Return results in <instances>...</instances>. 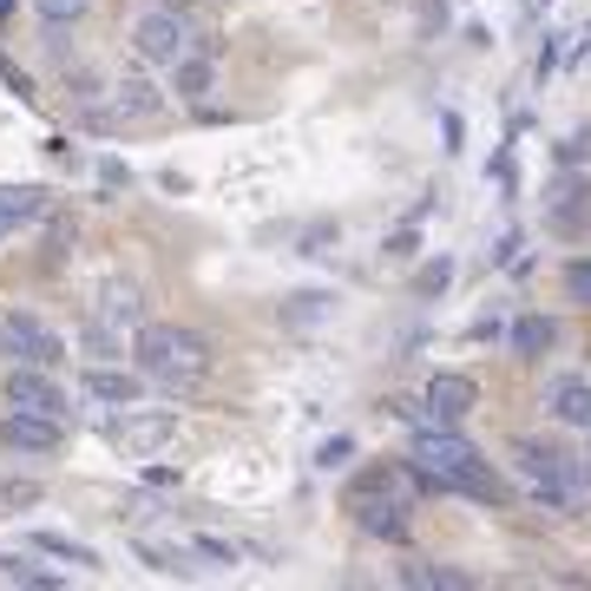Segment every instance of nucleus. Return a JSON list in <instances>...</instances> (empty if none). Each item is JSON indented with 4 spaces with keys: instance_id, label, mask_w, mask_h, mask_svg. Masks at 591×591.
<instances>
[{
    "instance_id": "obj_8",
    "label": "nucleus",
    "mask_w": 591,
    "mask_h": 591,
    "mask_svg": "<svg viewBox=\"0 0 591 591\" xmlns=\"http://www.w3.org/2000/svg\"><path fill=\"white\" fill-rule=\"evenodd\" d=\"M0 447H13V453H53V447H60V421L13 408V414L0 421Z\"/></svg>"
},
{
    "instance_id": "obj_10",
    "label": "nucleus",
    "mask_w": 591,
    "mask_h": 591,
    "mask_svg": "<svg viewBox=\"0 0 591 591\" xmlns=\"http://www.w3.org/2000/svg\"><path fill=\"white\" fill-rule=\"evenodd\" d=\"M79 388H86L92 401L139 408V394H146V374H132V369H86V374H79Z\"/></svg>"
},
{
    "instance_id": "obj_13",
    "label": "nucleus",
    "mask_w": 591,
    "mask_h": 591,
    "mask_svg": "<svg viewBox=\"0 0 591 591\" xmlns=\"http://www.w3.org/2000/svg\"><path fill=\"white\" fill-rule=\"evenodd\" d=\"M99 322H106V329H139V322H146L139 290H132V283H106V290H99Z\"/></svg>"
},
{
    "instance_id": "obj_4",
    "label": "nucleus",
    "mask_w": 591,
    "mask_h": 591,
    "mask_svg": "<svg viewBox=\"0 0 591 591\" xmlns=\"http://www.w3.org/2000/svg\"><path fill=\"white\" fill-rule=\"evenodd\" d=\"M171 441H178V414H132L126 408V421H112V447L126 460H146V453H158Z\"/></svg>"
},
{
    "instance_id": "obj_6",
    "label": "nucleus",
    "mask_w": 591,
    "mask_h": 591,
    "mask_svg": "<svg viewBox=\"0 0 591 591\" xmlns=\"http://www.w3.org/2000/svg\"><path fill=\"white\" fill-rule=\"evenodd\" d=\"M7 408H27V414L60 421V414H67V394H60V381L47 369H13L7 374Z\"/></svg>"
},
{
    "instance_id": "obj_12",
    "label": "nucleus",
    "mask_w": 591,
    "mask_h": 591,
    "mask_svg": "<svg viewBox=\"0 0 591 591\" xmlns=\"http://www.w3.org/2000/svg\"><path fill=\"white\" fill-rule=\"evenodd\" d=\"M106 92H112V112H119V119H151V112L164 106V99H158V86H151L139 67H132V73H119Z\"/></svg>"
},
{
    "instance_id": "obj_16",
    "label": "nucleus",
    "mask_w": 591,
    "mask_h": 591,
    "mask_svg": "<svg viewBox=\"0 0 591 591\" xmlns=\"http://www.w3.org/2000/svg\"><path fill=\"white\" fill-rule=\"evenodd\" d=\"M171 92H178V99H204V92H211V60H191V53L171 60Z\"/></svg>"
},
{
    "instance_id": "obj_17",
    "label": "nucleus",
    "mask_w": 591,
    "mask_h": 591,
    "mask_svg": "<svg viewBox=\"0 0 591 591\" xmlns=\"http://www.w3.org/2000/svg\"><path fill=\"white\" fill-rule=\"evenodd\" d=\"M513 349H519V355H539V349H552V322H545V315H525V322L513 329Z\"/></svg>"
},
{
    "instance_id": "obj_9",
    "label": "nucleus",
    "mask_w": 591,
    "mask_h": 591,
    "mask_svg": "<svg viewBox=\"0 0 591 591\" xmlns=\"http://www.w3.org/2000/svg\"><path fill=\"white\" fill-rule=\"evenodd\" d=\"M545 408H552V421H565V428H591V381L585 374H552V381H545Z\"/></svg>"
},
{
    "instance_id": "obj_20",
    "label": "nucleus",
    "mask_w": 591,
    "mask_h": 591,
    "mask_svg": "<svg viewBox=\"0 0 591 591\" xmlns=\"http://www.w3.org/2000/svg\"><path fill=\"white\" fill-rule=\"evenodd\" d=\"M33 7H40V20H47V27H67V20L86 13V0H33Z\"/></svg>"
},
{
    "instance_id": "obj_19",
    "label": "nucleus",
    "mask_w": 591,
    "mask_h": 591,
    "mask_svg": "<svg viewBox=\"0 0 591 591\" xmlns=\"http://www.w3.org/2000/svg\"><path fill=\"white\" fill-rule=\"evenodd\" d=\"M67 99L92 112V106H99V73H86V67H79V73H67Z\"/></svg>"
},
{
    "instance_id": "obj_7",
    "label": "nucleus",
    "mask_w": 591,
    "mask_h": 591,
    "mask_svg": "<svg viewBox=\"0 0 591 591\" xmlns=\"http://www.w3.org/2000/svg\"><path fill=\"white\" fill-rule=\"evenodd\" d=\"M591 218V184L579 178V171H565L559 184H552V198H545V223L559 230V237H579Z\"/></svg>"
},
{
    "instance_id": "obj_2",
    "label": "nucleus",
    "mask_w": 591,
    "mask_h": 591,
    "mask_svg": "<svg viewBox=\"0 0 591 591\" xmlns=\"http://www.w3.org/2000/svg\"><path fill=\"white\" fill-rule=\"evenodd\" d=\"M408 460H414L428 480H441V487H460V493H493V480L480 473L473 441H460V434H453V421H421V428H414V447H408Z\"/></svg>"
},
{
    "instance_id": "obj_26",
    "label": "nucleus",
    "mask_w": 591,
    "mask_h": 591,
    "mask_svg": "<svg viewBox=\"0 0 591 591\" xmlns=\"http://www.w3.org/2000/svg\"><path fill=\"white\" fill-rule=\"evenodd\" d=\"M349 447H355V441H342V434H335V441L322 447V467H342V460H349Z\"/></svg>"
},
{
    "instance_id": "obj_22",
    "label": "nucleus",
    "mask_w": 591,
    "mask_h": 591,
    "mask_svg": "<svg viewBox=\"0 0 591 591\" xmlns=\"http://www.w3.org/2000/svg\"><path fill=\"white\" fill-rule=\"evenodd\" d=\"M447 277H453V263L441 257V263H428V270L414 277V290H421V296H434V290H447Z\"/></svg>"
},
{
    "instance_id": "obj_18",
    "label": "nucleus",
    "mask_w": 591,
    "mask_h": 591,
    "mask_svg": "<svg viewBox=\"0 0 591 591\" xmlns=\"http://www.w3.org/2000/svg\"><path fill=\"white\" fill-rule=\"evenodd\" d=\"M27 545H33V552H53V559H73V565H92V552L73 545V539H60V532H33Z\"/></svg>"
},
{
    "instance_id": "obj_1",
    "label": "nucleus",
    "mask_w": 591,
    "mask_h": 591,
    "mask_svg": "<svg viewBox=\"0 0 591 591\" xmlns=\"http://www.w3.org/2000/svg\"><path fill=\"white\" fill-rule=\"evenodd\" d=\"M132 355H139V374L164 381V388H191L211 374V342L198 329H171V322H139Z\"/></svg>"
},
{
    "instance_id": "obj_27",
    "label": "nucleus",
    "mask_w": 591,
    "mask_h": 591,
    "mask_svg": "<svg viewBox=\"0 0 591 591\" xmlns=\"http://www.w3.org/2000/svg\"><path fill=\"white\" fill-rule=\"evenodd\" d=\"M7 7H13V0H0V13H7Z\"/></svg>"
},
{
    "instance_id": "obj_11",
    "label": "nucleus",
    "mask_w": 591,
    "mask_h": 591,
    "mask_svg": "<svg viewBox=\"0 0 591 591\" xmlns=\"http://www.w3.org/2000/svg\"><path fill=\"white\" fill-rule=\"evenodd\" d=\"M473 401H480V388L467 374H434L428 381V421H460Z\"/></svg>"
},
{
    "instance_id": "obj_24",
    "label": "nucleus",
    "mask_w": 591,
    "mask_h": 591,
    "mask_svg": "<svg viewBox=\"0 0 591 591\" xmlns=\"http://www.w3.org/2000/svg\"><path fill=\"white\" fill-rule=\"evenodd\" d=\"M585 151H591V132H579V139H565V146H559V158H565V164H579Z\"/></svg>"
},
{
    "instance_id": "obj_5",
    "label": "nucleus",
    "mask_w": 591,
    "mask_h": 591,
    "mask_svg": "<svg viewBox=\"0 0 591 591\" xmlns=\"http://www.w3.org/2000/svg\"><path fill=\"white\" fill-rule=\"evenodd\" d=\"M0 342H7V355H27L33 369H53V362L67 355V349H60V335H53L47 322H33V315H20V309H13V315L0 322Z\"/></svg>"
},
{
    "instance_id": "obj_14",
    "label": "nucleus",
    "mask_w": 591,
    "mask_h": 591,
    "mask_svg": "<svg viewBox=\"0 0 591 591\" xmlns=\"http://www.w3.org/2000/svg\"><path fill=\"white\" fill-rule=\"evenodd\" d=\"M40 204H47V198H40L33 184H0V237L20 230V223H33L40 218Z\"/></svg>"
},
{
    "instance_id": "obj_15",
    "label": "nucleus",
    "mask_w": 591,
    "mask_h": 591,
    "mask_svg": "<svg viewBox=\"0 0 591 591\" xmlns=\"http://www.w3.org/2000/svg\"><path fill=\"white\" fill-rule=\"evenodd\" d=\"M355 513H362V525H369V532H381V539H408V507H401V500H388V507H374L369 493H362V500H355Z\"/></svg>"
},
{
    "instance_id": "obj_23",
    "label": "nucleus",
    "mask_w": 591,
    "mask_h": 591,
    "mask_svg": "<svg viewBox=\"0 0 591 591\" xmlns=\"http://www.w3.org/2000/svg\"><path fill=\"white\" fill-rule=\"evenodd\" d=\"M408 585H467L460 572H428V565H408Z\"/></svg>"
},
{
    "instance_id": "obj_3",
    "label": "nucleus",
    "mask_w": 591,
    "mask_h": 591,
    "mask_svg": "<svg viewBox=\"0 0 591 591\" xmlns=\"http://www.w3.org/2000/svg\"><path fill=\"white\" fill-rule=\"evenodd\" d=\"M184 40H191V33H184V20H178V13H164V7L146 13V20L132 27V53H139L146 67H171V60H184Z\"/></svg>"
},
{
    "instance_id": "obj_21",
    "label": "nucleus",
    "mask_w": 591,
    "mask_h": 591,
    "mask_svg": "<svg viewBox=\"0 0 591 591\" xmlns=\"http://www.w3.org/2000/svg\"><path fill=\"white\" fill-rule=\"evenodd\" d=\"M0 579H13V585H53L47 572H33L27 559H0Z\"/></svg>"
},
{
    "instance_id": "obj_25",
    "label": "nucleus",
    "mask_w": 591,
    "mask_h": 591,
    "mask_svg": "<svg viewBox=\"0 0 591 591\" xmlns=\"http://www.w3.org/2000/svg\"><path fill=\"white\" fill-rule=\"evenodd\" d=\"M565 283H572V296H585V302H591V263H572V277H565Z\"/></svg>"
}]
</instances>
